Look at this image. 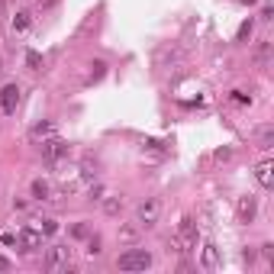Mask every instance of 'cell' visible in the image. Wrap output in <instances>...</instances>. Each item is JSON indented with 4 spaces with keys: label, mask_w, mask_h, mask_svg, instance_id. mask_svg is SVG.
I'll return each mask as SVG.
<instances>
[{
    "label": "cell",
    "mask_w": 274,
    "mask_h": 274,
    "mask_svg": "<svg viewBox=\"0 0 274 274\" xmlns=\"http://www.w3.org/2000/svg\"><path fill=\"white\" fill-rule=\"evenodd\" d=\"M168 245H174V252H193L197 249V226H193L190 216H184L178 223V236H174Z\"/></svg>",
    "instance_id": "1"
},
{
    "label": "cell",
    "mask_w": 274,
    "mask_h": 274,
    "mask_svg": "<svg viewBox=\"0 0 274 274\" xmlns=\"http://www.w3.org/2000/svg\"><path fill=\"white\" fill-rule=\"evenodd\" d=\"M116 268L120 271H145V268H152V255L145 249H126L116 258Z\"/></svg>",
    "instance_id": "2"
},
{
    "label": "cell",
    "mask_w": 274,
    "mask_h": 274,
    "mask_svg": "<svg viewBox=\"0 0 274 274\" xmlns=\"http://www.w3.org/2000/svg\"><path fill=\"white\" fill-rule=\"evenodd\" d=\"M39 148H42V158H46L49 165H58L61 158H68V152H71V145H68L58 132H55V136H49L46 142H39Z\"/></svg>",
    "instance_id": "3"
},
{
    "label": "cell",
    "mask_w": 274,
    "mask_h": 274,
    "mask_svg": "<svg viewBox=\"0 0 274 274\" xmlns=\"http://www.w3.org/2000/svg\"><path fill=\"white\" fill-rule=\"evenodd\" d=\"M158 216H162V200L158 197H148V200H142L136 207V223L142 229H152L158 223Z\"/></svg>",
    "instance_id": "4"
},
{
    "label": "cell",
    "mask_w": 274,
    "mask_h": 274,
    "mask_svg": "<svg viewBox=\"0 0 274 274\" xmlns=\"http://www.w3.org/2000/svg\"><path fill=\"white\" fill-rule=\"evenodd\" d=\"M68 264H71V249L68 245H52L46 252V271H68Z\"/></svg>",
    "instance_id": "5"
},
{
    "label": "cell",
    "mask_w": 274,
    "mask_h": 274,
    "mask_svg": "<svg viewBox=\"0 0 274 274\" xmlns=\"http://www.w3.org/2000/svg\"><path fill=\"white\" fill-rule=\"evenodd\" d=\"M16 242H20V249L23 252H39L42 249V229H36V226H23L20 229V236H16Z\"/></svg>",
    "instance_id": "6"
},
{
    "label": "cell",
    "mask_w": 274,
    "mask_h": 274,
    "mask_svg": "<svg viewBox=\"0 0 274 274\" xmlns=\"http://www.w3.org/2000/svg\"><path fill=\"white\" fill-rule=\"evenodd\" d=\"M0 103H4V113H13L16 103H20V84H7L0 91Z\"/></svg>",
    "instance_id": "7"
},
{
    "label": "cell",
    "mask_w": 274,
    "mask_h": 274,
    "mask_svg": "<svg viewBox=\"0 0 274 274\" xmlns=\"http://www.w3.org/2000/svg\"><path fill=\"white\" fill-rule=\"evenodd\" d=\"M200 268H207V271H216V268H219V249H216L213 242L203 245V252H200Z\"/></svg>",
    "instance_id": "8"
},
{
    "label": "cell",
    "mask_w": 274,
    "mask_h": 274,
    "mask_svg": "<svg viewBox=\"0 0 274 274\" xmlns=\"http://www.w3.org/2000/svg\"><path fill=\"white\" fill-rule=\"evenodd\" d=\"M236 216H239V223H252L255 219V197H239Z\"/></svg>",
    "instance_id": "9"
},
{
    "label": "cell",
    "mask_w": 274,
    "mask_h": 274,
    "mask_svg": "<svg viewBox=\"0 0 274 274\" xmlns=\"http://www.w3.org/2000/svg\"><path fill=\"white\" fill-rule=\"evenodd\" d=\"M55 132H58V129H55V123L42 120V123H36V126H32V132H29V136H32V142L39 145V142H46L49 136H55Z\"/></svg>",
    "instance_id": "10"
},
{
    "label": "cell",
    "mask_w": 274,
    "mask_h": 274,
    "mask_svg": "<svg viewBox=\"0 0 274 274\" xmlns=\"http://www.w3.org/2000/svg\"><path fill=\"white\" fill-rule=\"evenodd\" d=\"M139 232H142V226H139V223H123V226H120V242L136 245V242H139Z\"/></svg>",
    "instance_id": "11"
},
{
    "label": "cell",
    "mask_w": 274,
    "mask_h": 274,
    "mask_svg": "<svg viewBox=\"0 0 274 274\" xmlns=\"http://www.w3.org/2000/svg\"><path fill=\"white\" fill-rule=\"evenodd\" d=\"M255 178H258V184L268 190L271 184H274V178H271V162H261L258 168H255Z\"/></svg>",
    "instance_id": "12"
},
{
    "label": "cell",
    "mask_w": 274,
    "mask_h": 274,
    "mask_svg": "<svg viewBox=\"0 0 274 274\" xmlns=\"http://www.w3.org/2000/svg\"><path fill=\"white\" fill-rule=\"evenodd\" d=\"M32 197H36V200H49V193H52V187H49V181H42V178H36V181H32Z\"/></svg>",
    "instance_id": "13"
},
{
    "label": "cell",
    "mask_w": 274,
    "mask_h": 274,
    "mask_svg": "<svg viewBox=\"0 0 274 274\" xmlns=\"http://www.w3.org/2000/svg\"><path fill=\"white\" fill-rule=\"evenodd\" d=\"M120 210H123V197H107L103 200V213L107 216H116Z\"/></svg>",
    "instance_id": "14"
},
{
    "label": "cell",
    "mask_w": 274,
    "mask_h": 274,
    "mask_svg": "<svg viewBox=\"0 0 274 274\" xmlns=\"http://www.w3.org/2000/svg\"><path fill=\"white\" fill-rule=\"evenodd\" d=\"M252 29H255V23H252V20H245L242 26H239V32H236V42H245V39H252Z\"/></svg>",
    "instance_id": "15"
},
{
    "label": "cell",
    "mask_w": 274,
    "mask_h": 274,
    "mask_svg": "<svg viewBox=\"0 0 274 274\" xmlns=\"http://www.w3.org/2000/svg\"><path fill=\"white\" fill-rule=\"evenodd\" d=\"M103 68H107L103 61H94V65H91V74H87V84H91V81H100V77H103Z\"/></svg>",
    "instance_id": "16"
},
{
    "label": "cell",
    "mask_w": 274,
    "mask_h": 274,
    "mask_svg": "<svg viewBox=\"0 0 274 274\" xmlns=\"http://www.w3.org/2000/svg\"><path fill=\"white\" fill-rule=\"evenodd\" d=\"M26 65H29L32 71H42V58H39V52H26Z\"/></svg>",
    "instance_id": "17"
},
{
    "label": "cell",
    "mask_w": 274,
    "mask_h": 274,
    "mask_svg": "<svg viewBox=\"0 0 274 274\" xmlns=\"http://www.w3.org/2000/svg\"><path fill=\"white\" fill-rule=\"evenodd\" d=\"M71 236H74V239H91V226H87V223H77V226H71Z\"/></svg>",
    "instance_id": "18"
},
{
    "label": "cell",
    "mask_w": 274,
    "mask_h": 274,
    "mask_svg": "<svg viewBox=\"0 0 274 274\" xmlns=\"http://www.w3.org/2000/svg\"><path fill=\"white\" fill-rule=\"evenodd\" d=\"M26 26H29V13H16V16H13V29H16V32H23Z\"/></svg>",
    "instance_id": "19"
},
{
    "label": "cell",
    "mask_w": 274,
    "mask_h": 274,
    "mask_svg": "<svg viewBox=\"0 0 274 274\" xmlns=\"http://www.w3.org/2000/svg\"><path fill=\"white\" fill-rule=\"evenodd\" d=\"M100 252H103L100 236H91V242H87V255H100Z\"/></svg>",
    "instance_id": "20"
},
{
    "label": "cell",
    "mask_w": 274,
    "mask_h": 274,
    "mask_svg": "<svg viewBox=\"0 0 274 274\" xmlns=\"http://www.w3.org/2000/svg\"><path fill=\"white\" fill-rule=\"evenodd\" d=\"M268 55H271V46H268V42H261L258 55H255V58H258V65H268Z\"/></svg>",
    "instance_id": "21"
},
{
    "label": "cell",
    "mask_w": 274,
    "mask_h": 274,
    "mask_svg": "<svg viewBox=\"0 0 274 274\" xmlns=\"http://www.w3.org/2000/svg\"><path fill=\"white\" fill-rule=\"evenodd\" d=\"M42 236H52V232H55V229H58V223H55V219H42Z\"/></svg>",
    "instance_id": "22"
},
{
    "label": "cell",
    "mask_w": 274,
    "mask_h": 274,
    "mask_svg": "<svg viewBox=\"0 0 274 274\" xmlns=\"http://www.w3.org/2000/svg\"><path fill=\"white\" fill-rule=\"evenodd\" d=\"M103 193H107V187H103V184H94V187H91V200H103Z\"/></svg>",
    "instance_id": "23"
},
{
    "label": "cell",
    "mask_w": 274,
    "mask_h": 274,
    "mask_svg": "<svg viewBox=\"0 0 274 274\" xmlns=\"http://www.w3.org/2000/svg\"><path fill=\"white\" fill-rule=\"evenodd\" d=\"M271 139H274V132L271 129H261V148H271Z\"/></svg>",
    "instance_id": "24"
},
{
    "label": "cell",
    "mask_w": 274,
    "mask_h": 274,
    "mask_svg": "<svg viewBox=\"0 0 274 274\" xmlns=\"http://www.w3.org/2000/svg\"><path fill=\"white\" fill-rule=\"evenodd\" d=\"M261 20H274V7H271V4L261 7Z\"/></svg>",
    "instance_id": "25"
},
{
    "label": "cell",
    "mask_w": 274,
    "mask_h": 274,
    "mask_svg": "<svg viewBox=\"0 0 274 274\" xmlns=\"http://www.w3.org/2000/svg\"><path fill=\"white\" fill-rule=\"evenodd\" d=\"M0 242H4V245H13L16 236H13V232H4V236H0Z\"/></svg>",
    "instance_id": "26"
},
{
    "label": "cell",
    "mask_w": 274,
    "mask_h": 274,
    "mask_svg": "<svg viewBox=\"0 0 274 274\" xmlns=\"http://www.w3.org/2000/svg\"><path fill=\"white\" fill-rule=\"evenodd\" d=\"M261 252H264V258L274 261V245H261Z\"/></svg>",
    "instance_id": "27"
},
{
    "label": "cell",
    "mask_w": 274,
    "mask_h": 274,
    "mask_svg": "<svg viewBox=\"0 0 274 274\" xmlns=\"http://www.w3.org/2000/svg\"><path fill=\"white\" fill-rule=\"evenodd\" d=\"M232 97H236V100H239V103H249V100H252V97H245L242 91H232Z\"/></svg>",
    "instance_id": "28"
},
{
    "label": "cell",
    "mask_w": 274,
    "mask_h": 274,
    "mask_svg": "<svg viewBox=\"0 0 274 274\" xmlns=\"http://www.w3.org/2000/svg\"><path fill=\"white\" fill-rule=\"evenodd\" d=\"M13 264H10V258H4V255H0V271H10Z\"/></svg>",
    "instance_id": "29"
},
{
    "label": "cell",
    "mask_w": 274,
    "mask_h": 274,
    "mask_svg": "<svg viewBox=\"0 0 274 274\" xmlns=\"http://www.w3.org/2000/svg\"><path fill=\"white\" fill-rule=\"evenodd\" d=\"M242 4H258V0H242Z\"/></svg>",
    "instance_id": "30"
},
{
    "label": "cell",
    "mask_w": 274,
    "mask_h": 274,
    "mask_svg": "<svg viewBox=\"0 0 274 274\" xmlns=\"http://www.w3.org/2000/svg\"><path fill=\"white\" fill-rule=\"evenodd\" d=\"M0 65H4V61H0ZM0 71H4V68H0Z\"/></svg>",
    "instance_id": "31"
}]
</instances>
